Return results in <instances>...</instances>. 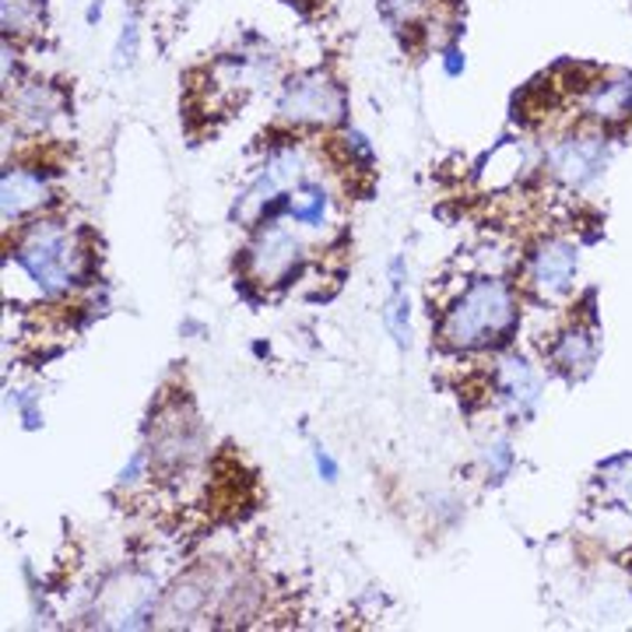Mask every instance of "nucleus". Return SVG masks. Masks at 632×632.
Returning a JSON list of instances; mask_svg holds the SVG:
<instances>
[{
	"label": "nucleus",
	"mask_w": 632,
	"mask_h": 632,
	"mask_svg": "<svg viewBox=\"0 0 632 632\" xmlns=\"http://www.w3.org/2000/svg\"><path fill=\"white\" fill-rule=\"evenodd\" d=\"M513 320L510 292L500 282H478L467 288V296L450 309L443 337L454 348H474L488 337L503 334Z\"/></svg>",
	"instance_id": "f257e3e1"
},
{
	"label": "nucleus",
	"mask_w": 632,
	"mask_h": 632,
	"mask_svg": "<svg viewBox=\"0 0 632 632\" xmlns=\"http://www.w3.org/2000/svg\"><path fill=\"white\" fill-rule=\"evenodd\" d=\"M18 260L42 288H67L75 270V246L60 225H36L18 250Z\"/></svg>",
	"instance_id": "f03ea898"
},
{
	"label": "nucleus",
	"mask_w": 632,
	"mask_h": 632,
	"mask_svg": "<svg viewBox=\"0 0 632 632\" xmlns=\"http://www.w3.org/2000/svg\"><path fill=\"white\" fill-rule=\"evenodd\" d=\"M282 112L296 124H337L345 112V99L337 85H330V78L303 75L285 88Z\"/></svg>",
	"instance_id": "7ed1b4c3"
},
{
	"label": "nucleus",
	"mask_w": 632,
	"mask_h": 632,
	"mask_svg": "<svg viewBox=\"0 0 632 632\" xmlns=\"http://www.w3.org/2000/svg\"><path fill=\"white\" fill-rule=\"evenodd\" d=\"M299 264V243L288 229L275 225V229H267L257 246L250 250V267H254V278L264 282V285H278L292 275V267Z\"/></svg>",
	"instance_id": "20e7f679"
},
{
	"label": "nucleus",
	"mask_w": 632,
	"mask_h": 632,
	"mask_svg": "<svg viewBox=\"0 0 632 632\" xmlns=\"http://www.w3.org/2000/svg\"><path fill=\"white\" fill-rule=\"evenodd\" d=\"M296 179H299V155H296V151L275 155V158H270L267 172H264L257 184L246 190V197L239 200V218H243V221L257 218V211H260L264 205H270V200H275L285 187L296 184Z\"/></svg>",
	"instance_id": "39448f33"
},
{
	"label": "nucleus",
	"mask_w": 632,
	"mask_h": 632,
	"mask_svg": "<svg viewBox=\"0 0 632 632\" xmlns=\"http://www.w3.org/2000/svg\"><path fill=\"white\" fill-rule=\"evenodd\" d=\"M573 270H576V250L570 243H549L541 246V254L534 257V267H531V278L541 292H562L570 282H573Z\"/></svg>",
	"instance_id": "423d86ee"
},
{
	"label": "nucleus",
	"mask_w": 632,
	"mask_h": 632,
	"mask_svg": "<svg viewBox=\"0 0 632 632\" xmlns=\"http://www.w3.org/2000/svg\"><path fill=\"white\" fill-rule=\"evenodd\" d=\"M601 145L598 138H583L570 141L555 151V172L566 179V184H586L598 169H601Z\"/></svg>",
	"instance_id": "0eeeda50"
},
{
	"label": "nucleus",
	"mask_w": 632,
	"mask_h": 632,
	"mask_svg": "<svg viewBox=\"0 0 632 632\" xmlns=\"http://www.w3.org/2000/svg\"><path fill=\"white\" fill-rule=\"evenodd\" d=\"M148 583L145 580H124L120 586H112V591L106 594V615L112 625H127L134 622L138 615L148 612Z\"/></svg>",
	"instance_id": "6e6552de"
},
{
	"label": "nucleus",
	"mask_w": 632,
	"mask_h": 632,
	"mask_svg": "<svg viewBox=\"0 0 632 632\" xmlns=\"http://www.w3.org/2000/svg\"><path fill=\"white\" fill-rule=\"evenodd\" d=\"M500 391H503V397L513 412H527L537 401V379L527 369V363L510 358V363H503V369H500Z\"/></svg>",
	"instance_id": "1a4fd4ad"
},
{
	"label": "nucleus",
	"mask_w": 632,
	"mask_h": 632,
	"mask_svg": "<svg viewBox=\"0 0 632 632\" xmlns=\"http://www.w3.org/2000/svg\"><path fill=\"white\" fill-rule=\"evenodd\" d=\"M47 197V187H42V179L32 176V172H8L4 176V218H18L21 211L36 208L39 200Z\"/></svg>",
	"instance_id": "9d476101"
},
{
	"label": "nucleus",
	"mask_w": 632,
	"mask_h": 632,
	"mask_svg": "<svg viewBox=\"0 0 632 632\" xmlns=\"http://www.w3.org/2000/svg\"><path fill=\"white\" fill-rule=\"evenodd\" d=\"M205 601H208V591L200 586V580H184L179 586H172L169 598L162 601V608H158V619H162L166 625L187 622L200 612V608H205Z\"/></svg>",
	"instance_id": "9b49d317"
},
{
	"label": "nucleus",
	"mask_w": 632,
	"mask_h": 632,
	"mask_svg": "<svg viewBox=\"0 0 632 632\" xmlns=\"http://www.w3.org/2000/svg\"><path fill=\"white\" fill-rule=\"evenodd\" d=\"M194 454V433H190V422H184L179 415H172V425L158 428V440H155V457L162 464H184Z\"/></svg>",
	"instance_id": "f8f14e48"
},
{
	"label": "nucleus",
	"mask_w": 632,
	"mask_h": 632,
	"mask_svg": "<svg viewBox=\"0 0 632 632\" xmlns=\"http://www.w3.org/2000/svg\"><path fill=\"white\" fill-rule=\"evenodd\" d=\"M632 102V88L629 81H615V85H598L591 96H586V109L598 112V117H608V120H619L625 117V109Z\"/></svg>",
	"instance_id": "ddd939ff"
},
{
	"label": "nucleus",
	"mask_w": 632,
	"mask_h": 632,
	"mask_svg": "<svg viewBox=\"0 0 632 632\" xmlns=\"http://www.w3.org/2000/svg\"><path fill=\"white\" fill-rule=\"evenodd\" d=\"M53 109H57V99H53V92L50 88H26V92L18 96V117L26 120L32 130H39V127H47L50 124V117H53Z\"/></svg>",
	"instance_id": "4468645a"
},
{
	"label": "nucleus",
	"mask_w": 632,
	"mask_h": 632,
	"mask_svg": "<svg viewBox=\"0 0 632 632\" xmlns=\"http://www.w3.org/2000/svg\"><path fill=\"white\" fill-rule=\"evenodd\" d=\"M601 482H604L608 492L615 495V500H622L632 510V457H619L612 464H604Z\"/></svg>",
	"instance_id": "2eb2a0df"
},
{
	"label": "nucleus",
	"mask_w": 632,
	"mask_h": 632,
	"mask_svg": "<svg viewBox=\"0 0 632 632\" xmlns=\"http://www.w3.org/2000/svg\"><path fill=\"white\" fill-rule=\"evenodd\" d=\"M397 270H401V267H394V296H391V303H387V327L394 330L397 345L404 348V345H408V296H404Z\"/></svg>",
	"instance_id": "dca6fc26"
},
{
	"label": "nucleus",
	"mask_w": 632,
	"mask_h": 632,
	"mask_svg": "<svg viewBox=\"0 0 632 632\" xmlns=\"http://www.w3.org/2000/svg\"><path fill=\"white\" fill-rule=\"evenodd\" d=\"M591 358H594V345H591V337H586V334H570L555 352V363L566 366V369L591 366Z\"/></svg>",
	"instance_id": "f3484780"
},
{
	"label": "nucleus",
	"mask_w": 632,
	"mask_h": 632,
	"mask_svg": "<svg viewBox=\"0 0 632 632\" xmlns=\"http://www.w3.org/2000/svg\"><path fill=\"white\" fill-rule=\"evenodd\" d=\"M296 218H299V221H309V225L320 221V218H324V194H320V190H309L306 200H299V205H296Z\"/></svg>",
	"instance_id": "a211bd4d"
},
{
	"label": "nucleus",
	"mask_w": 632,
	"mask_h": 632,
	"mask_svg": "<svg viewBox=\"0 0 632 632\" xmlns=\"http://www.w3.org/2000/svg\"><path fill=\"white\" fill-rule=\"evenodd\" d=\"M316 464H320V471H327V478H334V464L324 454H316Z\"/></svg>",
	"instance_id": "6ab92c4d"
}]
</instances>
